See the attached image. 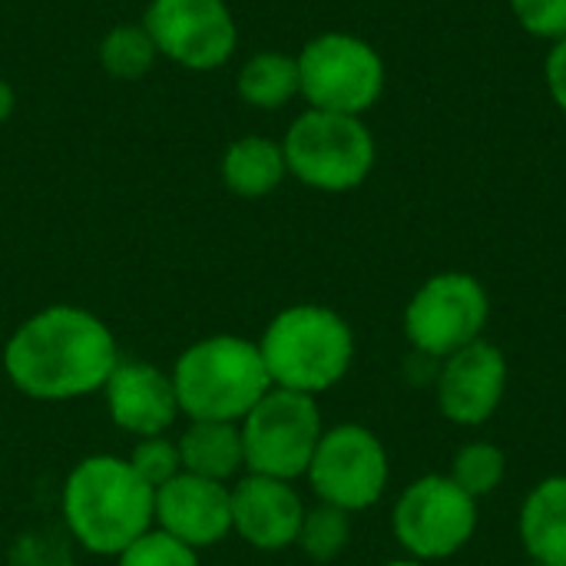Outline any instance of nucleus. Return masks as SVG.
Instances as JSON below:
<instances>
[{
    "mask_svg": "<svg viewBox=\"0 0 566 566\" xmlns=\"http://www.w3.org/2000/svg\"><path fill=\"white\" fill-rule=\"evenodd\" d=\"M119 365L106 322L76 305H50L30 315L3 348V371L17 391L36 401H70L103 391Z\"/></svg>",
    "mask_w": 566,
    "mask_h": 566,
    "instance_id": "nucleus-1",
    "label": "nucleus"
},
{
    "mask_svg": "<svg viewBox=\"0 0 566 566\" xmlns=\"http://www.w3.org/2000/svg\"><path fill=\"white\" fill-rule=\"evenodd\" d=\"M156 491L126 458H83L63 484V521L83 551L119 557L133 541L153 531Z\"/></svg>",
    "mask_w": 566,
    "mask_h": 566,
    "instance_id": "nucleus-2",
    "label": "nucleus"
},
{
    "mask_svg": "<svg viewBox=\"0 0 566 566\" xmlns=\"http://www.w3.org/2000/svg\"><path fill=\"white\" fill-rule=\"evenodd\" d=\"M259 352L272 388L315 398L348 375L355 361V332L335 308L302 302L282 308L265 325Z\"/></svg>",
    "mask_w": 566,
    "mask_h": 566,
    "instance_id": "nucleus-3",
    "label": "nucleus"
},
{
    "mask_svg": "<svg viewBox=\"0 0 566 566\" xmlns=\"http://www.w3.org/2000/svg\"><path fill=\"white\" fill-rule=\"evenodd\" d=\"M172 385L179 411L189 421H242L272 388L259 342L239 335H212L189 345L176 368Z\"/></svg>",
    "mask_w": 566,
    "mask_h": 566,
    "instance_id": "nucleus-4",
    "label": "nucleus"
},
{
    "mask_svg": "<svg viewBox=\"0 0 566 566\" xmlns=\"http://www.w3.org/2000/svg\"><path fill=\"white\" fill-rule=\"evenodd\" d=\"M289 176L318 192H352L375 169V136L361 116L305 109L282 139Z\"/></svg>",
    "mask_w": 566,
    "mask_h": 566,
    "instance_id": "nucleus-5",
    "label": "nucleus"
},
{
    "mask_svg": "<svg viewBox=\"0 0 566 566\" xmlns=\"http://www.w3.org/2000/svg\"><path fill=\"white\" fill-rule=\"evenodd\" d=\"M298 96L308 109L365 116L385 93L381 53L355 33H318L298 53Z\"/></svg>",
    "mask_w": 566,
    "mask_h": 566,
    "instance_id": "nucleus-6",
    "label": "nucleus"
},
{
    "mask_svg": "<svg viewBox=\"0 0 566 566\" xmlns=\"http://www.w3.org/2000/svg\"><path fill=\"white\" fill-rule=\"evenodd\" d=\"M245 474L295 481L305 478L312 454L325 434L322 411L312 395L269 388L262 401L239 421Z\"/></svg>",
    "mask_w": 566,
    "mask_h": 566,
    "instance_id": "nucleus-7",
    "label": "nucleus"
},
{
    "mask_svg": "<svg viewBox=\"0 0 566 566\" xmlns=\"http://www.w3.org/2000/svg\"><path fill=\"white\" fill-rule=\"evenodd\" d=\"M491 322V295L471 272H438L418 285L405 308V338L421 358L448 355L484 338Z\"/></svg>",
    "mask_w": 566,
    "mask_h": 566,
    "instance_id": "nucleus-8",
    "label": "nucleus"
},
{
    "mask_svg": "<svg viewBox=\"0 0 566 566\" xmlns=\"http://www.w3.org/2000/svg\"><path fill=\"white\" fill-rule=\"evenodd\" d=\"M391 531L411 560H448L471 544L478 531V501L448 474H424L398 494Z\"/></svg>",
    "mask_w": 566,
    "mask_h": 566,
    "instance_id": "nucleus-9",
    "label": "nucleus"
},
{
    "mask_svg": "<svg viewBox=\"0 0 566 566\" xmlns=\"http://www.w3.org/2000/svg\"><path fill=\"white\" fill-rule=\"evenodd\" d=\"M305 478L322 504L361 514L385 497L391 464L381 438L371 428L348 421L325 428Z\"/></svg>",
    "mask_w": 566,
    "mask_h": 566,
    "instance_id": "nucleus-10",
    "label": "nucleus"
},
{
    "mask_svg": "<svg viewBox=\"0 0 566 566\" xmlns=\"http://www.w3.org/2000/svg\"><path fill=\"white\" fill-rule=\"evenodd\" d=\"M159 56L206 73L232 60L239 23L226 0H149L143 13Z\"/></svg>",
    "mask_w": 566,
    "mask_h": 566,
    "instance_id": "nucleus-11",
    "label": "nucleus"
},
{
    "mask_svg": "<svg viewBox=\"0 0 566 566\" xmlns=\"http://www.w3.org/2000/svg\"><path fill=\"white\" fill-rule=\"evenodd\" d=\"M507 355L488 338L448 355L434 378L441 415L458 428L488 424L507 395Z\"/></svg>",
    "mask_w": 566,
    "mask_h": 566,
    "instance_id": "nucleus-12",
    "label": "nucleus"
},
{
    "mask_svg": "<svg viewBox=\"0 0 566 566\" xmlns=\"http://www.w3.org/2000/svg\"><path fill=\"white\" fill-rule=\"evenodd\" d=\"M153 527L192 551L212 547L232 534V488L182 471L156 491Z\"/></svg>",
    "mask_w": 566,
    "mask_h": 566,
    "instance_id": "nucleus-13",
    "label": "nucleus"
},
{
    "mask_svg": "<svg viewBox=\"0 0 566 566\" xmlns=\"http://www.w3.org/2000/svg\"><path fill=\"white\" fill-rule=\"evenodd\" d=\"M305 504L292 481L245 474L232 484V531L255 551H285L298 541Z\"/></svg>",
    "mask_w": 566,
    "mask_h": 566,
    "instance_id": "nucleus-14",
    "label": "nucleus"
},
{
    "mask_svg": "<svg viewBox=\"0 0 566 566\" xmlns=\"http://www.w3.org/2000/svg\"><path fill=\"white\" fill-rule=\"evenodd\" d=\"M103 395L113 424L136 438L166 434L172 421L182 415L172 375L146 361H119L106 378Z\"/></svg>",
    "mask_w": 566,
    "mask_h": 566,
    "instance_id": "nucleus-15",
    "label": "nucleus"
},
{
    "mask_svg": "<svg viewBox=\"0 0 566 566\" xmlns=\"http://www.w3.org/2000/svg\"><path fill=\"white\" fill-rule=\"evenodd\" d=\"M517 534L537 566H566V474L544 478L521 504Z\"/></svg>",
    "mask_w": 566,
    "mask_h": 566,
    "instance_id": "nucleus-16",
    "label": "nucleus"
},
{
    "mask_svg": "<svg viewBox=\"0 0 566 566\" xmlns=\"http://www.w3.org/2000/svg\"><path fill=\"white\" fill-rule=\"evenodd\" d=\"M176 444L186 474L229 484L239 471H245L242 431L235 421H189Z\"/></svg>",
    "mask_w": 566,
    "mask_h": 566,
    "instance_id": "nucleus-17",
    "label": "nucleus"
},
{
    "mask_svg": "<svg viewBox=\"0 0 566 566\" xmlns=\"http://www.w3.org/2000/svg\"><path fill=\"white\" fill-rule=\"evenodd\" d=\"M289 176L285 153L279 139L269 136H242L229 143L222 153V182L232 196L262 199L272 196Z\"/></svg>",
    "mask_w": 566,
    "mask_h": 566,
    "instance_id": "nucleus-18",
    "label": "nucleus"
},
{
    "mask_svg": "<svg viewBox=\"0 0 566 566\" xmlns=\"http://www.w3.org/2000/svg\"><path fill=\"white\" fill-rule=\"evenodd\" d=\"M235 90L252 109H282L298 96V63L282 50H259L242 63Z\"/></svg>",
    "mask_w": 566,
    "mask_h": 566,
    "instance_id": "nucleus-19",
    "label": "nucleus"
},
{
    "mask_svg": "<svg viewBox=\"0 0 566 566\" xmlns=\"http://www.w3.org/2000/svg\"><path fill=\"white\" fill-rule=\"evenodd\" d=\"M159 60V50L149 30L139 23H116L99 40V66L113 80H143Z\"/></svg>",
    "mask_w": 566,
    "mask_h": 566,
    "instance_id": "nucleus-20",
    "label": "nucleus"
},
{
    "mask_svg": "<svg viewBox=\"0 0 566 566\" xmlns=\"http://www.w3.org/2000/svg\"><path fill=\"white\" fill-rule=\"evenodd\" d=\"M448 478L458 488H464L474 501L491 497L507 478V454L494 441H468L454 451Z\"/></svg>",
    "mask_w": 566,
    "mask_h": 566,
    "instance_id": "nucleus-21",
    "label": "nucleus"
},
{
    "mask_svg": "<svg viewBox=\"0 0 566 566\" xmlns=\"http://www.w3.org/2000/svg\"><path fill=\"white\" fill-rule=\"evenodd\" d=\"M352 541V514L342 511V507H332V504H315V507H305V517H302V527H298V547L308 560L315 564H332L345 554Z\"/></svg>",
    "mask_w": 566,
    "mask_h": 566,
    "instance_id": "nucleus-22",
    "label": "nucleus"
},
{
    "mask_svg": "<svg viewBox=\"0 0 566 566\" xmlns=\"http://www.w3.org/2000/svg\"><path fill=\"white\" fill-rule=\"evenodd\" d=\"M129 468L153 488L159 491L163 484H169L172 478L182 474V458H179V444L169 441L166 434H153V438H136L133 451H129Z\"/></svg>",
    "mask_w": 566,
    "mask_h": 566,
    "instance_id": "nucleus-23",
    "label": "nucleus"
},
{
    "mask_svg": "<svg viewBox=\"0 0 566 566\" xmlns=\"http://www.w3.org/2000/svg\"><path fill=\"white\" fill-rule=\"evenodd\" d=\"M116 566H199V560L192 547L153 527L116 557Z\"/></svg>",
    "mask_w": 566,
    "mask_h": 566,
    "instance_id": "nucleus-24",
    "label": "nucleus"
},
{
    "mask_svg": "<svg viewBox=\"0 0 566 566\" xmlns=\"http://www.w3.org/2000/svg\"><path fill=\"white\" fill-rule=\"evenodd\" d=\"M517 23L537 40H564L566 36V0H511Z\"/></svg>",
    "mask_w": 566,
    "mask_h": 566,
    "instance_id": "nucleus-25",
    "label": "nucleus"
},
{
    "mask_svg": "<svg viewBox=\"0 0 566 566\" xmlns=\"http://www.w3.org/2000/svg\"><path fill=\"white\" fill-rule=\"evenodd\" d=\"M544 83H547V93L551 99L566 113V36L551 43L547 50V60H544Z\"/></svg>",
    "mask_w": 566,
    "mask_h": 566,
    "instance_id": "nucleus-26",
    "label": "nucleus"
},
{
    "mask_svg": "<svg viewBox=\"0 0 566 566\" xmlns=\"http://www.w3.org/2000/svg\"><path fill=\"white\" fill-rule=\"evenodd\" d=\"M13 106H17V96H13V86H10L7 80H0V123H7V119H10V113H13Z\"/></svg>",
    "mask_w": 566,
    "mask_h": 566,
    "instance_id": "nucleus-27",
    "label": "nucleus"
},
{
    "mask_svg": "<svg viewBox=\"0 0 566 566\" xmlns=\"http://www.w3.org/2000/svg\"><path fill=\"white\" fill-rule=\"evenodd\" d=\"M381 566H431V564H421V560H411V557H405V560H391V564H381Z\"/></svg>",
    "mask_w": 566,
    "mask_h": 566,
    "instance_id": "nucleus-28",
    "label": "nucleus"
}]
</instances>
